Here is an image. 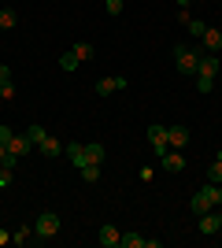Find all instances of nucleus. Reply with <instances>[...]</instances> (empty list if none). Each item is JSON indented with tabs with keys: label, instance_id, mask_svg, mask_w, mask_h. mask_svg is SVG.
<instances>
[{
	"label": "nucleus",
	"instance_id": "nucleus-1",
	"mask_svg": "<svg viewBox=\"0 0 222 248\" xmlns=\"http://www.w3.org/2000/svg\"><path fill=\"white\" fill-rule=\"evenodd\" d=\"M189 207L196 211V215H204V211H211V207H222V186H215V182H207V186H200L196 193H192Z\"/></svg>",
	"mask_w": 222,
	"mask_h": 248
},
{
	"label": "nucleus",
	"instance_id": "nucleus-2",
	"mask_svg": "<svg viewBox=\"0 0 222 248\" xmlns=\"http://www.w3.org/2000/svg\"><path fill=\"white\" fill-rule=\"evenodd\" d=\"M33 233H37V241H48L59 233V215L56 211H44V215H37V222H33Z\"/></svg>",
	"mask_w": 222,
	"mask_h": 248
},
{
	"label": "nucleus",
	"instance_id": "nucleus-3",
	"mask_svg": "<svg viewBox=\"0 0 222 248\" xmlns=\"http://www.w3.org/2000/svg\"><path fill=\"white\" fill-rule=\"evenodd\" d=\"M174 67H178L181 74H196V67H200V56L192 48H185V45H178L174 48Z\"/></svg>",
	"mask_w": 222,
	"mask_h": 248
},
{
	"label": "nucleus",
	"instance_id": "nucleus-4",
	"mask_svg": "<svg viewBox=\"0 0 222 248\" xmlns=\"http://www.w3.org/2000/svg\"><path fill=\"white\" fill-rule=\"evenodd\" d=\"M148 141H152V148H156L159 155H163V152H170V141H167V126L152 123V126H148Z\"/></svg>",
	"mask_w": 222,
	"mask_h": 248
},
{
	"label": "nucleus",
	"instance_id": "nucleus-5",
	"mask_svg": "<svg viewBox=\"0 0 222 248\" xmlns=\"http://www.w3.org/2000/svg\"><path fill=\"white\" fill-rule=\"evenodd\" d=\"M159 163H163L167 174H181V170H185V155L174 148V152H163V155H159Z\"/></svg>",
	"mask_w": 222,
	"mask_h": 248
},
{
	"label": "nucleus",
	"instance_id": "nucleus-6",
	"mask_svg": "<svg viewBox=\"0 0 222 248\" xmlns=\"http://www.w3.org/2000/svg\"><path fill=\"white\" fill-rule=\"evenodd\" d=\"M200 45H204L207 52H211V56H219V52H222V30H215V26H204Z\"/></svg>",
	"mask_w": 222,
	"mask_h": 248
},
{
	"label": "nucleus",
	"instance_id": "nucleus-7",
	"mask_svg": "<svg viewBox=\"0 0 222 248\" xmlns=\"http://www.w3.org/2000/svg\"><path fill=\"white\" fill-rule=\"evenodd\" d=\"M189 126H167V141H170V148H185V145H189Z\"/></svg>",
	"mask_w": 222,
	"mask_h": 248
},
{
	"label": "nucleus",
	"instance_id": "nucleus-8",
	"mask_svg": "<svg viewBox=\"0 0 222 248\" xmlns=\"http://www.w3.org/2000/svg\"><path fill=\"white\" fill-rule=\"evenodd\" d=\"M200 233L204 237H215V233H219V207H211V211L200 215Z\"/></svg>",
	"mask_w": 222,
	"mask_h": 248
},
{
	"label": "nucleus",
	"instance_id": "nucleus-9",
	"mask_svg": "<svg viewBox=\"0 0 222 248\" xmlns=\"http://www.w3.org/2000/svg\"><path fill=\"white\" fill-rule=\"evenodd\" d=\"M30 148H33V141H30L26 134H11V141H8V152H11V155H19V159H22Z\"/></svg>",
	"mask_w": 222,
	"mask_h": 248
},
{
	"label": "nucleus",
	"instance_id": "nucleus-10",
	"mask_svg": "<svg viewBox=\"0 0 222 248\" xmlns=\"http://www.w3.org/2000/svg\"><path fill=\"white\" fill-rule=\"evenodd\" d=\"M118 89H126V78H100L96 82V96H111Z\"/></svg>",
	"mask_w": 222,
	"mask_h": 248
},
{
	"label": "nucleus",
	"instance_id": "nucleus-11",
	"mask_svg": "<svg viewBox=\"0 0 222 248\" xmlns=\"http://www.w3.org/2000/svg\"><path fill=\"white\" fill-rule=\"evenodd\" d=\"M63 152H67V159H71V163L78 167V170H82V167L89 163V155H85V145H78V141H74V145H63Z\"/></svg>",
	"mask_w": 222,
	"mask_h": 248
},
{
	"label": "nucleus",
	"instance_id": "nucleus-12",
	"mask_svg": "<svg viewBox=\"0 0 222 248\" xmlns=\"http://www.w3.org/2000/svg\"><path fill=\"white\" fill-rule=\"evenodd\" d=\"M37 152H44V155H48V159H56V155L63 152V145H59V141H56L52 134H44L41 141H37Z\"/></svg>",
	"mask_w": 222,
	"mask_h": 248
},
{
	"label": "nucleus",
	"instance_id": "nucleus-13",
	"mask_svg": "<svg viewBox=\"0 0 222 248\" xmlns=\"http://www.w3.org/2000/svg\"><path fill=\"white\" fill-rule=\"evenodd\" d=\"M118 237H122V233H118L111 222H107V226H100V233H96V241H100L104 248H115V245H118Z\"/></svg>",
	"mask_w": 222,
	"mask_h": 248
},
{
	"label": "nucleus",
	"instance_id": "nucleus-14",
	"mask_svg": "<svg viewBox=\"0 0 222 248\" xmlns=\"http://www.w3.org/2000/svg\"><path fill=\"white\" fill-rule=\"evenodd\" d=\"M196 74H204V78H215V74H219V56H211V52H207V56L200 60V67H196Z\"/></svg>",
	"mask_w": 222,
	"mask_h": 248
},
{
	"label": "nucleus",
	"instance_id": "nucleus-15",
	"mask_svg": "<svg viewBox=\"0 0 222 248\" xmlns=\"http://www.w3.org/2000/svg\"><path fill=\"white\" fill-rule=\"evenodd\" d=\"M15 22H19V11L15 8H0V30H11Z\"/></svg>",
	"mask_w": 222,
	"mask_h": 248
},
{
	"label": "nucleus",
	"instance_id": "nucleus-16",
	"mask_svg": "<svg viewBox=\"0 0 222 248\" xmlns=\"http://www.w3.org/2000/svg\"><path fill=\"white\" fill-rule=\"evenodd\" d=\"M26 241H37V233H33L30 226H19L15 233H11V245H26Z\"/></svg>",
	"mask_w": 222,
	"mask_h": 248
},
{
	"label": "nucleus",
	"instance_id": "nucleus-17",
	"mask_svg": "<svg viewBox=\"0 0 222 248\" xmlns=\"http://www.w3.org/2000/svg\"><path fill=\"white\" fill-rule=\"evenodd\" d=\"M145 241H148V237H141V233H122V237H118V245H122V248H145Z\"/></svg>",
	"mask_w": 222,
	"mask_h": 248
},
{
	"label": "nucleus",
	"instance_id": "nucleus-18",
	"mask_svg": "<svg viewBox=\"0 0 222 248\" xmlns=\"http://www.w3.org/2000/svg\"><path fill=\"white\" fill-rule=\"evenodd\" d=\"M85 155H89V163H104V145H85Z\"/></svg>",
	"mask_w": 222,
	"mask_h": 248
},
{
	"label": "nucleus",
	"instance_id": "nucleus-19",
	"mask_svg": "<svg viewBox=\"0 0 222 248\" xmlns=\"http://www.w3.org/2000/svg\"><path fill=\"white\" fill-rule=\"evenodd\" d=\"M78 63H82V60H78V56H74V48H71V52H63V56H59V67H63V71H78Z\"/></svg>",
	"mask_w": 222,
	"mask_h": 248
},
{
	"label": "nucleus",
	"instance_id": "nucleus-20",
	"mask_svg": "<svg viewBox=\"0 0 222 248\" xmlns=\"http://www.w3.org/2000/svg\"><path fill=\"white\" fill-rule=\"evenodd\" d=\"M26 137H30V141H33V148H37V141L44 137V126H41V123H30V126H26Z\"/></svg>",
	"mask_w": 222,
	"mask_h": 248
},
{
	"label": "nucleus",
	"instance_id": "nucleus-21",
	"mask_svg": "<svg viewBox=\"0 0 222 248\" xmlns=\"http://www.w3.org/2000/svg\"><path fill=\"white\" fill-rule=\"evenodd\" d=\"M82 178H85V182H100V163H85L82 167Z\"/></svg>",
	"mask_w": 222,
	"mask_h": 248
},
{
	"label": "nucleus",
	"instance_id": "nucleus-22",
	"mask_svg": "<svg viewBox=\"0 0 222 248\" xmlns=\"http://www.w3.org/2000/svg\"><path fill=\"white\" fill-rule=\"evenodd\" d=\"M74 56H78V60H93V45H89V41H78V45H74Z\"/></svg>",
	"mask_w": 222,
	"mask_h": 248
},
{
	"label": "nucleus",
	"instance_id": "nucleus-23",
	"mask_svg": "<svg viewBox=\"0 0 222 248\" xmlns=\"http://www.w3.org/2000/svg\"><path fill=\"white\" fill-rule=\"evenodd\" d=\"M207 182H215V186H222V163L215 159L211 167H207Z\"/></svg>",
	"mask_w": 222,
	"mask_h": 248
},
{
	"label": "nucleus",
	"instance_id": "nucleus-24",
	"mask_svg": "<svg viewBox=\"0 0 222 248\" xmlns=\"http://www.w3.org/2000/svg\"><path fill=\"white\" fill-rule=\"evenodd\" d=\"M196 89H200V93H211V89H215V78H204V74H196Z\"/></svg>",
	"mask_w": 222,
	"mask_h": 248
},
{
	"label": "nucleus",
	"instance_id": "nucleus-25",
	"mask_svg": "<svg viewBox=\"0 0 222 248\" xmlns=\"http://www.w3.org/2000/svg\"><path fill=\"white\" fill-rule=\"evenodd\" d=\"M104 8H107V15H111V19H115V15H122V0H107Z\"/></svg>",
	"mask_w": 222,
	"mask_h": 248
},
{
	"label": "nucleus",
	"instance_id": "nucleus-26",
	"mask_svg": "<svg viewBox=\"0 0 222 248\" xmlns=\"http://www.w3.org/2000/svg\"><path fill=\"white\" fill-rule=\"evenodd\" d=\"M0 167H4V170H15V167H19V155H4V159H0Z\"/></svg>",
	"mask_w": 222,
	"mask_h": 248
},
{
	"label": "nucleus",
	"instance_id": "nucleus-27",
	"mask_svg": "<svg viewBox=\"0 0 222 248\" xmlns=\"http://www.w3.org/2000/svg\"><path fill=\"white\" fill-rule=\"evenodd\" d=\"M0 96H4V100H11V96H15V85H11V82H0Z\"/></svg>",
	"mask_w": 222,
	"mask_h": 248
},
{
	"label": "nucleus",
	"instance_id": "nucleus-28",
	"mask_svg": "<svg viewBox=\"0 0 222 248\" xmlns=\"http://www.w3.org/2000/svg\"><path fill=\"white\" fill-rule=\"evenodd\" d=\"M189 33H192V37H200V33H204V22L200 19H189Z\"/></svg>",
	"mask_w": 222,
	"mask_h": 248
},
{
	"label": "nucleus",
	"instance_id": "nucleus-29",
	"mask_svg": "<svg viewBox=\"0 0 222 248\" xmlns=\"http://www.w3.org/2000/svg\"><path fill=\"white\" fill-rule=\"evenodd\" d=\"M11 178H15V170H4V167H0V189L11 186Z\"/></svg>",
	"mask_w": 222,
	"mask_h": 248
},
{
	"label": "nucleus",
	"instance_id": "nucleus-30",
	"mask_svg": "<svg viewBox=\"0 0 222 248\" xmlns=\"http://www.w3.org/2000/svg\"><path fill=\"white\" fill-rule=\"evenodd\" d=\"M11 134H15L11 126H0V141H4V145H8V141H11Z\"/></svg>",
	"mask_w": 222,
	"mask_h": 248
},
{
	"label": "nucleus",
	"instance_id": "nucleus-31",
	"mask_svg": "<svg viewBox=\"0 0 222 248\" xmlns=\"http://www.w3.org/2000/svg\"><path fill=\"white\" fill-rule=\"evenodd\" d=\"M0 82H11V67L8 63H0Z\"/></svg>",
	"mask_w": 222,
	"mask_h": 248
},
{
	"label": "nucleus",
	"instance_id": "nucleus-32",
	"mask_svg": "<svg viewBox=\"0 0 222 248\" xmlns=\"http://www.w3.org/2000/svg\"><path fill=\"white\" fill-rule=\"evenodd\" d=\"M0 245H11V230H0Z\"/></svg>",
	"mask_w": 222,
	"mask_h": 248
},
{
	"label": "nucleus",
	"instance_id": "nucleus-33",
	"mask_svg": "<svg viewBox=\"0 0 222 248\" xmlns=\"http://www.w3.org/2000/svg\"><path fill=\"white\" fill-rule=\"evenodd\" d=\"M174 4H178V8H189V4H192V0H174Z\"/></svg>",
	"mask_w": 222,
	"mask_h": 248
},
{
	"label": "nucleus",
	"instance_id": "nucleus-34",
	"mask_svg": "<svg viewBox=\"0 0 222 248\" xmlns=\"http://www.w3.org/2000/svg\"><path fill=\"white\" fill-rule=\"evenodd\" d=\"M4 155H8V145H4V141H0V159H4Z\"/></svg>",
	"mask_w": 222,
	"mask_h": 248
},
{
	"label": "nucleus",
	"instance_id": "nucleus-35",
	"mask_svg": "<svg viewBox=\"0 0 222 248\" xmlns=\"http://www.w3.org/2000/svg\"><path fill=\"white\" fill-rule=\"evenodd\" d=\"M219 233H222V211H219Z\"/></svg>",
	"mask_w": 222,
	"mask_h": 248
},
{
	"label": "nucleus",
	"instance_id": "nucleus-36",
	"mask_svg": "<svg viewBox=\"0 0 222 248\" xmlns=\"http://www.w3.org/2000/svg\"><path fill=\"white\" fill-rule=\"evenodd\" d=\"M0 33H4V30H0Z\"/></svg>",
	"mask_w": 222,
	"mask_h": 248
}]
</instances>
